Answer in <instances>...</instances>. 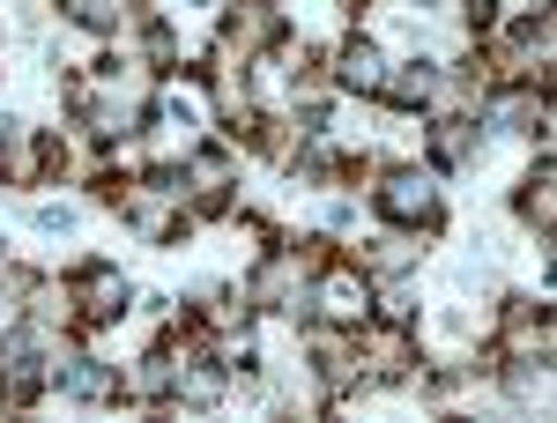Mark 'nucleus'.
I'll return each instance as SVG.
<instances>
[{"label": "nucleus", "mask_w": 557, "mask_h": 423, "mask_svg": "<svg viewBox=\"0 0 557 423\" xmlns=\"http://www.w3.org/2000/svg\"><path fill=\"white\" fill-rule=\"evenodd\" d=\"M67 290L83 297L89 320H120V304H127V283H120L112 268H97V260H89V268H75V283H67Z\"/></svg>", "instance_id": "obj_1"}, {"label": "nucleus", "mask_w": 557, "mask_h": 423, "mask_svg": "<svg viewBox=\"0 0 557 423\" xmlns=\"http://www.w3.org/2000/svg\"><path fill=\"white\" fill-rule=\"evenodd\" d=\"M327 312L335 320H357L364 312V275H327Z\"/></svg>", "instance_id": "obj_4"}, {"label": "nucleus", "mask_w": 557, "mask_h": 423, "mask_svg": "<svg viewBox=\"0 0 557 423\" xmlns=\"http://www.w3.org/2000/svg\"><path fill=\"white\" fill-rule=\"evenodd\" d=\"M520 215L550 223V171H535V178H528V194H520Z\"/></svg>", "instance_id": "obj_5"}, {"label": "nucleus", "mask_w": 557, "mask_h": 423, "mask_svg": "<svg viewBox=\"0 0 557 423\" xmlns=\"http://www.w3.org/2000/svg\"><path fill=\"white\" fill-rule=\"evenodd\" d=\"M83 23L89 30H112L120 23V0H83Z\"/></svg>", "instance_id": "obj_6"}, {"label": "nucleus", "mask_w": 557, "mask_h": 423, "mask_svg": "<svg viewBox=\"0 0 557 423\" xmlns=\"http://www.w3.org/2000/svg\"><path fill=\"white\" fill-rule=\"evenodd\" d=\"M380 201H386V215H401V223H409V215H417V223H431V215H438V194H431L424 171H394Z\"/></svg>", "instance_id": "obj_2"}, {"label": "nucleus", "mask_w": 557, "mask_h": 423, "mask_svg": "<svg viewBox=\"0 0 557 423\" xmlns=\"http://www.w3.org/2000/svg\"><path fill=\"white\" fill-rule=\"evenodd\" d=\"M67 223H75V215L60 209V201H45V209H38V231H67Z\"/></svg>", "instance_id": "obj_7"}, {"label": "nucleus", "mask_w": 557, "mask_h": 423, "mask_svg": "<svg viewBox=\"0 0 557 423\" xmlns=\"http://www.w3.org/2000/svg\"><path fill=\"white\" fill-rule=\"evenodd\" d=\"M343 83H349V89H364V97H380V89H386V75H380V52H372L364 38H357V45H343Z\"/></svg>", "instance_id": "obj_3"}]
</instances>
